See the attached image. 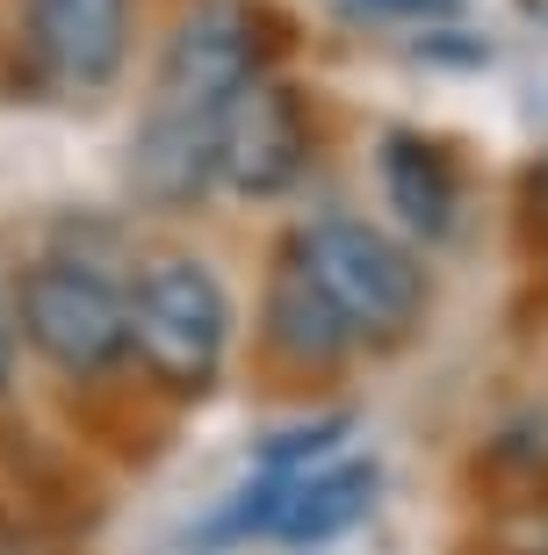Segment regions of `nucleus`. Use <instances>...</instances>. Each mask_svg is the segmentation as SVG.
Returning <instances> with one entry per match:
<instances>
[{
    "instance_id": "f8f14e48",
    "label": "nucleus",
    "mask_w": 548,
    "mask_h": 555,
    "mask_svg": "<svg viewBox=\"0 0 548 555\" xmlns=\"http://www.w3.org/2000/svg\"><path fill=\"white\" fill-rule=\"evenodd\" d=\"M346 433H354V418L346 412H318V418H296V426H267L260 440H253V469H318V462H332V454L346 448Z\"/></svg>"
},
{
    "instance_id": "423d86ee",
    "label": "nucleus",
    "mask_w": 548,
    "mask_h": 555,
    "mask_svg": "<svg viewBox=\"0 0 548 555\" xmlns=\"http://www.w3.org/2000/svg\"><path fill=\"white\" fill-rule=\"evenodd\" d=\"M130 0H22V37L43 80L59 87H109L130 59Z\"/></svg>"
},
{
    "instance_id": "4468645a",
    "label": "nucleus",
    "mask_w": 548,
    "mask_h": 555,
    "mask_svg": "<svg viewBox=\"0 0 548 555\" xmlns=\"http://www.w3.org/2000/svg\"><path fill=\"white\" fill-rule=\"evenodd\" d=\"M411 59L419 65H455V73H462V65H490V43L476 37L469 22H447V29H426V37L411 43Z\"/></svg>"
},
{
    "instance_id": "dca6fc26",
    "label": "nucleus",
    "mask_w": 548,
    "mask_h": 555,
    "mask_svg": "<svg viewBox=\"0 0 548 555\" xmlns=\"http://www.w3.org/2000/svg\"><path fill=\"white\" fill-rule=\"evenodd\" d=\"M8 375H15V332H8V304H0V390H8Z\"/></svg>"
},
{
    "instance_id": "1a4fd4ad",
    "label": "nucleus",
    "mask_w": 548,
    "mask_h": 555,
    "mask_svg": "<svg viewBox=\"0 0 548 555\" xmlns=\"http://www.w3.org/2000/svg\"><path fill=\"white\" fill-rule=\"evenodd\" d=\"M383 498V462L375 454H332L318 469H296L282 491V513L267 527V541H289V548H318L332 534H354Z\"/></svg>"
},
{
    "instance_id": "39448f33",
    "label": "nucleus",
    "mask_w": 548,
    "mask_h": 555,
    "mask_svg": "<svg viewBox=\"0 0 548 555\" xmlns=\"http://www.w3.org/2000/svg\"><path fill=\"white\" fill-rule=\"evenodd\" d=\"M318 159V116H310V94L296 80H260L245 87L239 102L224 108L217 130V188L245 195V203H267V195H289V188L310 173Z\"/></svg>"
},
{
    "instance_id": "ddd939ff",
    "label": "nucleus",
    "mask_w": 548,
    "mask_h": 555,
    "mask_svg": "<svg viewBox=\"0 0 548 555\" xmlns=\"http://www.w3.org/2000/svg\"><path fill=\"white\" fill-rule=\"evenodd\" d=\"M361 22H419V29H447V22H469V0H340Z\"/></svg>"
},
{
    "instance_id": "0eeeda50",
    "label": "nucleus",
    "mask_w": 548,
    "mask_h": 555,
    "mask_svg": "<svg viewBox=\"0 0 548 555\" xmlns=\"http://www.w3.org/2000/svg\"><path fill=\"white\" fill-rule=\"evenodd\" d=\"M375 188L405 238L441 246L462 217V159L419 124H383L375 130Z\"/></svg>"
},
{
    "instance_id": "2eb2a0df",
    "label": "nucleus",
    "mask_w": 548,
    "mask_h": 555,
    "mask_svg": "<svg viewBox=\"0 0 548 555\" xmlns=\"http://www.w3.org/2000/svg\"><path fill=\"white\" fill-rule=\"evenodd\" d=\"M520 231L534 246H548V152H534L527 173H520Z\"/></svg>"
},
{
    "instance_id": "f03ea898",
    "label": "nucleus",
    "mask_w": 548,
    "mask_h": 555,
    "mask_svg": "<svg viewBox=\"0 0 548 555\" xmlns=\"http://www.w3.org/2000/svg\"><path fill=\"white\" fill-rule=\"evenodd\" d=\"M130 353L166 397H209L231 347V288L195 253H152L130 282Z\"/></svg>"
},
{
    "instance_id": "20e7f679",
    "label": "nucleus",
    "mask_w": 548,
    "mask_h": 555,
    "mask_svg": "<svg viewBox=\"0 0 548 555\" xmlns=\"http://www.w3.org/2000/svg\"><path fill=\"white\" fill-rule=\"evenodd\" d=\"M22 332L29 347L51 361L73 383H94V375H116L123 353H130V304H123V282L94 260H73V253H43L29 260L15 288Z\"/></svg>"
},
{
    "instance_id": "6e6552de",
    "label": "nucleus",
    "mask_w": 548,
    "mask_h": 555,
    "mask_svg": "<svg viewBox=\"0 0 548 555\" xmlns=\"http://www.w3.org/2000/svg\"><path fill=\"white\" fill-rule=\"evenodd\" d=\"M217 130L224 116H188V108H144L130 138V188L152 209H195L217 188Z\"/></svg>"
},
{
    "instance_id": "7ed1b4c3",
    "label": "nucleus",
    "mask_w": 548,
    "mask_h": 555,
    "mask_svg": "<svg viewBox=\"0 0 548 555\" xmlns=\"http://www.w3.org/2000/svg\"><path fill=\"white\" fill-rule=\"evenodd\" d=\"M296 59V15L275 0H195L160 59V108H188V116H224L245 87L275 80Z\"/></svg>"
},
{
    "instance_id": "f257e3e1",
    "label": "nucleus",
    "mask_w": 548,
    "mask_h": 555,
    "mask_svg": "<svg viewBox=\"0 0 548 555\" xmlns=\"http://www.w3.org/2000/svg\"><path fill=\"white\" fill-rule=\"evenodd\" d=\"M282 253L296 260V274L346 318L354 347H361V339L368 347H405L411 332L426 325L433 274L397 231L368 224V217H354V209H326V217H310V224L289 231Z\"/></svg>"
},
{
    "instance_id": "9b49d317",
    "label": "nucleus",
    "mask_w": 548,
    "mask_h": 555,
    "mask_svg": "<svg viewBox=\"0 0 548 555\" xmlns=\"http://www.w3.org/2000/svg\"><path fill=\"white\" fill-rule=\"evenodd\" d=\"M282 491H289L282 469H253L224 505H209V513L188 527L181 548L188 555H224V548H239V541H260L267 527H275V513H282Z\"/></svg>"
},
{
    "instance_id": "9d476101",
    "label": "nucleus",
    "mask_w": 548,
    "mask_h": 555,
    "mask_svg": "<svg viewBox=\"0 0 548 555\" xmlns=\"http://www.w3.org/2000/svg\"><path fill=\"white\" fill-rule=\"evenodd\" d=\"M260 325H267V347L282 353L296 375H340L346 369V353H354V332H346V318L318 296V288L296 274V260H275V274H267V310H260Z\"/></svg>"
}]
</instances>
